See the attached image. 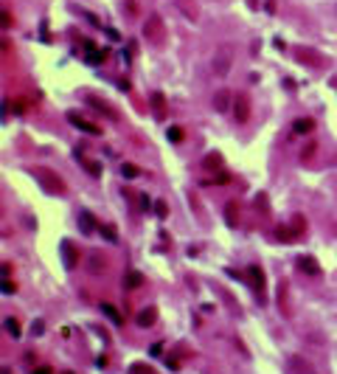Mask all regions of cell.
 I'll use <instances>...</instances> for the list:
<instances>
[{"mask_svg": "<svg viewBox=\"0 0 337 374\" xmlns=\"http://www.w3.org/2000/svg\"><path fill=\"white\" fill-rule=\"evenodd\" d=\"M31 374H54V371H51V366H37Z\"/></svg>", "mask_w": 337, "mask_h": 374, "instance_id": "35", "label": "cell"}, {"mask_svg": "<svg viewBox=\"0 0 337 374\" xmlns=\"http://www.w3.org/2000/svg\"><path fill=\"white\" fill-rule=\"evenodd\" d=\"M292 130H295L298 135H303V133H312V130H315V121H312V118H298V121L292 124Z\"/></svg>", "mask_w": 337, "mask_h": 374, "instance_id": "17", "label": "cell"}, {"mask_svg": "<svg viewBox=\"0 0 337 374\" xmlns=\"http://www.w3.org/2000/svg\"><path fill=\"white\" fill-rule=\"evenodd\" d=\"M155 318H158V310H155V307L138 312V326H152V324H155Z\"/></svg>", "mask_w": 337, "mask_h": 374, "instance_id": "14", "label": "cell"}, {"mask_svg": "<svg viewBox=\"0 0 337 374\" xmlns=\"http://www.w3.org/2000/svg\"><path fill=\"white\" fill-rule=\"evenodd\" d=\"M121 172H124L127 177H138V172H141V169H138L135 163H124V166H121Z\"/></svg>", "mask_w": 337, "mask_h": 374, "instance_id": "26", "label": "cell"}, {"mask_svg": "<svg viewBox=\"0 0 337 374\" xmlns=\"http://www.w3.org/2000/svg\"><path fill=\"white\" fill-rule=\"evenodd\" d=\"M101 231H104V239H110V242L118 239V233H115V225H104Z\"/></svg>", "mask_w": 337, "mask_h": 374, "instance_id": "29", "label": "cell"}, {"mask_svg": "<svg viewBox=\"0 0 337 374\" xmlns=\"http://www.w3.org/2000/svg\"><path fill=\"white\" fill-rule=\"evenodd\" d=\"M107 54H110L107 48H101V51H93V54L87 57V62H90V65H99V62H104V59H107Z\"/></svg>", "mask_w": 337, "mask_h": 374, "instance_id": "22", "label": "cell"}, {"mask_svg": "<svg viewBox=\"0 0 337 374\" xmlns=\"http://www.w3.org/2000/svg\"><path fill=\"white\" fill-rule=\"evenodd\" d=\"M62 374H73V371H62Z\"/></svg>", "mask_w": 337, "mask_h": 374, "instance_id": "36", "label": "cell"}, {"mask_svg": "<svg viewBox=\"0 0 337 374\" xmlns=\"http://www.w3.org/2000/svg\"><path fill=\"white\" fill-rule=\"evenodd\" d=\"M219 163H222V158H219V155H208V158H205V166H208V169H219Z\"/></svg>", "mask_w": 337, "mask_h": 374, "instance_id": "28", "label": "cell"}, {"mask_svg": "<svg viewBox=\"0 0 337 374\" xmlns=\"http://www.w3.org/2000/svg\"><path fill=\"white\" fill-rule=\"evenodd\" d=\"M298 59L312 65V68H323V57H317V51H312V48H298Z\"/></svg>", "mask_w": 337, "mask_h": 374, "instance_id": "6", "label": "cell"}, {"mask_svg": "<svg viewBox=\"0 0 337 374\" xmlns=\"http://www.w3.org/2000/svg\"><path fill=\"white\" fill-rule=\"evenodd\" d=\"M12 26V15H9V9H3V29H9Z\"/></svg>", "mask_w": 337, "mask_h": 374, "instance_id": "34", "label": "cell"}, {"mask_svg": "<svg viewBox=\"0 0 337 374\" xmlns=\"http://www.w3.org/2000/svg\"><path fill=\"white\" fill-rule=\"evenodd\" d=\"M180 3V9H183V15L186 17H191V20H197V17H200V12H197V3H194V0H177Z\"/></svg>", "mask_w": 337, "mask_h": 374, "instance_id": "16", "label": "cell"}, {"mask_svg": "<svg viewBox=\"0 0 337 374\" xmlns=\"http://www.w3.org/2000/svg\"><path fill=\"white\" fill-rule=\"evenodd\" d=\"M87 268H90V273H101V270H107V259H104V254H90V256H87Z\"/></svg>", "mask_w": 337, "mask_h": 374, "instance_id": "9", "label": "cell"}, {"mask_svg": "<svg viewBox=\"0 0 337 374\" xmlns=\"http://www.w3.org/2000/svg\"><path fill=\"white\" fill-rule=\"evenodd\" d=\"M129 374H152V371H149V366H144V363H132Z\"/></svg>", "mask_w": 337, "mask_h": 374, "instance_id": "30", "label": "cell"}, {"mask_svg": "<svg viewBox=\"0 0 337 374\" xmlns=\"http://www.w3.org/2000/svg\"><path fill=\"white\" fill-rule=\"evenodd\" d=\"M298 268H301L303 273H309V276H320V265H317L312 256H301V259H298Z\"/></svg>", "mask_w": 337, "mask_h": 374, "instance_id": "11", "label": "cell"}, {"mask_svg": "<svg viewBox=\"0 0 337 374\" xmlns=\"http://www.w3.org/2000/svg\"><path fill=\"white\" fill-rule=\"evenodd\" d=\"M79 225H82V231H85V233H96V231H101V225L93 219V214H90V211H82V214H79Z\"/></svg>", "mask_w": 337, "mask_h": 374, "instance_id": "8", "label": "cell"}, {"mask_svg": "<svg viewBox=\"0 0 337 374\" xmlns=\"http://www.w3.org/2000/svg\"><path fill=\"white\" fill-rule=\"evenodd\" d=\"M101 312L113 321V324H124V318H121V312L115 310V307H110V304H101Z\"/></svg>", "mask_w": 337, "mask_h": 374, "instance_id": "18", "label": "cell"}, {"mask_svg": "<svg viewBox=\"0 0 337 374\" xmlns=\"http://www.w3.org/2000/svg\"><path fill=\"white\" fill-rule=\"evenodd\" d=\"M144 284V276L138 273V270H129L127 273V287H141Z\"/></svg>", "mask_w": 337, "mask_h": 374, "instance_id": "20", "label": "cell"}, {"mask_svg": "<svg viewBox=\"0 0 337 374\" xmlns=\"http://www.w3.org/2000/svg\"><path fill=\"white\" fill-rule=\"evenodd\" d=\"M233 118H236V124H247L250 121V96L247 93H236L233 96Z\"/></svg>", "mask_w": 337, "mask_h": 374, "instance_id": "3", "label": "cell"}, {"mask_svg": "<svg viewBox=\"0 0 337 374\" xmlns=\"http://www.w3.org/2000/svg\"><path fill=\"white\" fill-rule=\"evenodd\" d=\"M163 31H166V26H163V17H160V15H149V17H146L144 34H146L149 43L160 45V43H163Z\"/></svg>", "mask_w": 337, "mask_h": 374, "instance_id": "2", "label": "cell"}, {"mask_svg": "<svg viewBox=\"0 0 337 374\" xmlns=\"http://www.w3.org/2000/svg\"><path fill=\"white\" fill-rule=\"evenodd\" d=\"M87 104L90 107H96V110H101V113H107V115H115L113 110H110L107 104H104V101H99V99H93V96H90V99H87Z\"/></svg>", "mask_w": 337, "mask_h": 374, "instance_id": "23", "label": "cell"}, {"mask_svg": "<svg viewBox=\"0 0 337 374\" xmlns=\"http://www.w3.org/2000/svg\"><path fill=\"white\" fill-rule=\"evenodd\" d=\"M34 177L43 183L45 191H51V194H65V183L62 177L57 175V172H51L48 166H34Z\"/></svg>", "mask_w": 337, "mask_h": 374, "instance_id": "1", "label": "cell"}, {"mask_svg": "<svg viewBox=\"0 0 337 374\" xmlns=\"http://www.w3.org/2000/svg\"><path fill=\"white\" fill-rule=\"evenodd\" d=\"M230 59H233V54H230V45H222V48L214 54V62H211V68H214V76H228Z\"/></svg>", "mask_w": 337, "mask_h": 374, "instance_id": "4", "label": "cell"}, {"mask_svg": "<svg viewBox=\"0 0 337 374\" xmlns=\"http://www.w3.org/2000/svg\"><path fill=\"white\" fill-rule=\"evenodd\" d=\"M169 141L180 144V141H183V130H180V127H169Z\"/></svg>", "mask_w": 337, "mask_h": 374, "instance_id": "25", "label": "cell"}, {"mask_svg": "<svg viewBox=\"0 0 337 374\" xmlns=\"http://www.w3.org/2000/svg\"><path fill=\"white\" fill-rule=\"evenodd\" d=\"M278 239H284V242H295V239H298V233H295L292 228H278Z\"/></svg>", "mask_w": 337, "mask_h": 374, "instance_id": "24", "label": "cell"}, {"mask_svg": "<svg viewBox=\"0 0 337 374\" xmlns=\"http://www.w3.org/2000/svg\"><path fill=\"white\" fill-rule=\"evenodd\" d=\"M68 121H71V124H73V127H76V130H82V133H87V135H99V133H101V130L96 127V124H90V121H87V118H82V115L76 113V110H71V113H68Z\"/></svg>", "mask_w": 337, "mask_h": 374, "instance_id": "5", "label": "cell"}, {"mask_svg": "<svg viewBox=\"0 0 337 374\" xmlns=\"http://www.w3.org/2000/svg\"><path fill=\"white\" fill-rule=\"evenodd\" d=\"M15 290H17V284L12 282V279H6V282H3V293H6V296H12Z\"/></svg>", "mask_w": 337, "mask_h": 374, "instance_id": "31", "label": "cell"}, {"mask_svg": "<svg viewBox=\"0 0 337 374\" xmlns=\"http://www.w3.org/2000/svg\"><path fill=\"white\" fill-rule=\"evenodd\" d=\"M230 99H233V96H230V90H219L214 96V107L219 110V113H225L228 107H233V101H230Z\"/></svg>", "mask_w": 337, "mask_h": 374, "instance_id": "12", "label": "cell"}, {"mask_svg": "<svg viewBox=\"0 0 337 374\" xmlns=\"http://www.w3.org/2000/svg\"><path fill=\"white\" fill-rule=\"evenodd\" d=\"M247 276H250L253 287H256V290H258V296H261V293H264V273H261V268L250 265V268H247Z\"/></svg>", "mask_w": 337, "mask_h": 374, "instance_id": "10", "label": "cell"}, {"mask_svg": "<svg viewBox=\"0 0 337 374\" xmlns=\"http://www.w3.org/2000/svg\"><path fill=\"white\" fill-rule=\"evenodd\" d=\"M62 254H65V268H73V265H76V256H79V254H76V247H73L68 239L62 242Z\"/></svg>", "mask_w": 337, "mask_h": 374, "instance_id": "13", "label": "cell"}, {"mask_svg": "<svg viewBox=\"0 0 337 374\" xmlns=\"http://www.w3.org/2000/svg\"><path fill=\"white\" fill-rule=\"evenodd\" d=\"M214 183H230V175L228 172H219V175L214 177Z\"/></svg>", "mask_w": 337, "mask_h": 374, "instance_id": "32", "label": "cell"}, {"mask_svg": "<svg viewBox=\"0 0 337 374\" xmlns=\"http://www.w3.org/2000/svg\"><path fill=\"white\" fill-rule=\"evenodd\" d=\"M155 208H158V217H166V214H169V211H166V203H163V200H158V203H155Z\"/></svg>", "mask_w": 337, "mask_h": 374, "instance_id": "33", "label": "cell"}, {"mask_svg": "<svg viewBox=\"0 0 337 374\" xmlns=\"http://www.w3.org/2000/svg\"><path fill=\"white\" fill-rule=\"evenodd\" d=\"M152 113H155L158 121L166 118V96L163 93H152Z\"/></svg>", "mask_w": 337, "mask_h": 374, "instance_id": "7", "label": "cell"}, {"mask_svg": "<svg viewBox=\"0 0 337 374\" xmlns=\"http://www.w3.org/2000/svg\"><path fill=\"white\" fill-rule=\"evenodd\" d=\"M315 152H317V141H309V144H306V149L301 152V161H303V163L312 161V158H315Z\"/></svg>", "mask_w": 337, "mask_h": 374, "instance_id": "21", "label": "cell"}, {"mask_svg": "<svg viewBox=\"0 0 337 374\" xmlns=\"http://www.w3.org/2000/svg\"><path fill=\"white\" fill-rule=\"evenodd\" d=\"M3 324H6V332L12 335V338H20V321H17V318H12V315H9L6 321H3Z\"/></svg>", "mask_w": 337, "mask_h": 374, "instance_id": "19", "label": "cell"}, {"mask_svg": "<svg viewBox=\"0 0 337 374\" xmlns=\"http://www.w3.org/2000/svg\"><path fill=\"white\" fill-rule=\"evenodd\" d=\"M225 222H228L230 228L239 222V205H236V203H228V205H225Z\"/></svg>", "mask_w": 337, "mask_h": 374, "instance_id": "15", "label": "cell"}, {"mask_svg": "<svg viewBox=\"0 0 337 374\" xmlns=\"http://www.w3.org/2000/svg\"><path fill=\"white\" fill-rule=\"evenodd\" d=\"M85 166H87V172H90V175H96V177L101 175V163L99 161H85Z\"/></svg>", "mask_w": 337, "mask_h": 374, "instance_id": "27", "label": "cell"}]
</instances>
